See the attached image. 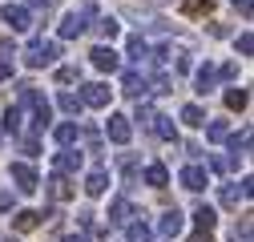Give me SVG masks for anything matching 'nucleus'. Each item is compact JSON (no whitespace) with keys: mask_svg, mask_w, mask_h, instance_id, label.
Returning a JSON list of instances; mask_svg holds the SVG:
<instances>
[{"mask_svg":"<svg viewBox=\"0 0 254 242\" xmlns=\"http://www.w3.org/2000/svg\"><path fill=\"white\" fill-rule=\"evenodd\" d=\"M238 53H242V57L254 53V33H242V37H238Z\"/></svg>","mask_w":254,"mask_h":242,"instance_id":"obj_33","label":"nucleus"},{"mask_svg":"<svg viewBox=\"0 0 254 242\" xmlns=\"http://www.w3.org/2000/svg\"><path fill=\"white\" fill-rule=\"evenodd\" d=\"M182 121H186V125H194V129H198V125H206L210 117H206V109H202V105H182Z\"/></svg>","mask_w":254,"mask_h":242,"instance_id":"obj_20","label":"nucleus"},{"mask_svg":"<svg viewBox=\"0 0 254 242\" xmlns=\"http://www.w3.org/2000/svg\"><path fill=\"white\" fill-rule=\"evenodd\" d=\"M125 238H129V242H153V234H149L145 222H129V226H125Z\"/></svg>","mask_w":254,"mask_h":242,"instance_id":"obj_24","label":"nucleus"},{"mask_svg":"<svg viewBox=\"0 0 254 242\" xmlns=\"http://www.w3.org/2000/svg\"><path fill=\"white\" fill-rule=\"evenodd\" d=\"M61 57V45L57 41H33L24 49V65L28 69H45V65H53V60Z\"/></svg>","mask_w":254,"mask_h":242,"instance_id":"obj_1","label":"nucleus"},{"mask_svg":"<svg viewBox=\"0 0 254 242\" xmlns=\"http://www.w3.org/2000/svg\"><path fill=\"white\" fill-rule=\"evenodd\" d=\"M61 242H85L81 234H65V238H61Z\"/></svg>","mask_w":254,"mask_h":242,"instance_id":"obj_40","label":"nucleus"},{"mask_svg":"<svg viewBox=\"0 0 254 242\" xmlns=\"http://www.w3.org/2000/svg\"><path fill=\"white\" fill-rule=\"evenodd\" d=\"M89 57H93V65H97V69H101V73H113V69H117V65H121V57H117V53H113V49H109V45H97V49H93V53H89Z\"/></svg>","mask_w":254,"mask_h":242,"instance_id":"obj_10","label":"nucleus"},{"mask_svg":"<svg viewBox=\"0 0 254 242\" xmlns=\"http://www.w3.org/2000/svg\"><path fill=\"white\" fill-rule=\"evenodd\" d=\"M105 133H109V141L125 145V141L133 137V125H129V117H125V113H113V117L105 121Z\"/></svg>","mask_w":254,"mask_h":242,"instance_id":"obj_5","label":"nucleus"},{"mask_svg":"<svg viewBox=\"0 0 254 242\" xmlns=\"http://www.w3.org/2000/svg\"><path fill=\"white\" fill-rule=\"evenodd\" d=\"M129 218H133V206H129V198H113V206H109V222H117V226H129Z\"/></svg>","mask_w":254,"mask_h":242,"instance_id":"obj_13","label":"nucleus"},{"mask_svg":"<svg viewBox=\"0 0 254 242\" xmlns=\"http://www.w3.org/2000/svg\"><path fill=\"white\" fill-rule=\"evenodd\" d=\"M97 33H101V37H105V41H113V37H117V33H121V24H117V20H113V16H101V20H97Z\"/></svg>","mask_w":254,"mask_h":242,"instance_id":"obj_26","label":"nucleus"},{"mask_svg":"<svg viewBox=\"0 0 254 242\" xmlns=\"http://www.w3.org/2000/svg\"><path fill=\"white\" fill-rule=\"evenodd\" d=\"M0 210H12V194H8V190L0 194Z\"/></svg>","mask_w":254,"mask_h":242,"instance_id":"obj_37","label":"nucleus"},{"mask_svg":"<svg viewBox=\"0 0 254 242\" xmlns=\"http://www.w3.org/2000/svg\"><path fill=\"white\" fill-rule=\"evenodd\" d=\"M73 81H81V69L77 65H61L57 69V85H73Z\"/></svg>","mask_w":254,"mask_h":242,"instance_id":"obj_27","label":"nucleus"},{"mask_svg":"<svg viewBox=\"0 0 254 242\" xmlns=\"http://www.w3.org/2000/svg\"><path fill=\"white\" fill-rule=\"evenodd\" d=\"M121 93L141 97V93H145V77H141V73H125V77H121Z\"/></svg>","mask_w":254,"mask_h":242,"instance_id":"obj_17","label":"nucleus"},{"mask_svg":"<svg viewBox=\"0 0 254 242\" xmlns=\"http://www.w3.org/2000/svg\"><path fill=\"white\" fill-rule=\"evenodd\" d=\"M226 141H230L234 154H246V149H250V129H242V137H226Z\"/></svg>","mask_w":254,"mask_h":242,"instance_id":"obj_29","label":"nucleus"},{"mask_svg":"<svg viewBox=\"0 0 254 242\" xmlns=\"http://www.w3.org/2000/svg\"><path fill=\"white\" fill-rule=\"evenodd\" d=\"M41 218H49V214H41V210H16V214H12V230L16 234H28V230L41 226Z\"/></svg>","mask_w":254,"mask_h":242,"instance_id":"obj_7","label":"nucleus"},{"mask_svg":"<svg viewBox=\"0 0 254 242\" xmlns=\"http://www.w3.org/2000/svg\"><path fill=\"white\" fill-rule=\"evenodd\" d=\"M145 186H153V190H166V186H170V170H166L162 162L145 166Z\"/></svg>","mask_w":254,"mask_h":242,"instance_id":"obj_12","label":"nucleus"},{"mask_svg":"<svg viewBox=\"0 0 254 242\" xmlns=\"http://www.w3.org/2000/svg\"><path fill=\"white\" fill-rule=\"evenodd\" d=\"M81 166V154H77V149H61V154L53 158V170L61 174V178H65V174H73Z\"/></svg>","mask_w":254,"mask_h":242,"instance_id":"obj_11","label":"nucleus"},{"mask_svg":"<svg viewBox=\"0 0 254 242\" xmlns=\"http://www.w3.org/2000/svg\"><path fill=\"white\" fill-rule=\"evenodd\" d=\"M12 182H16V190H20V194H33V190H41L37 170L28 166V162H12Z\"/></svg>","mask_w":254,"mask_h":242,"instance_id":"obj_4","label":"nucleus"},{"mask_svg":"<svg viewBox=\"0 0 254 242\" xmlns=\"http://www.w3.org/2000/svg\"><path fill=\"white\" fill-rule=\"evenodd\" d=\"M93 16V4H85V8H77V12H69L65 20H61V37L65 41H73V37H81L85 33V20Z\"/></svg>","mask_w":254,"mask_h":242,"instance_id":"obj_2","label":"nucleus"},{"mask_svg":"<svg viewBox=\"0 0 254 242\" xmlns=\"http://www.w3.org/2000/svg\"><path fill=\"white\" fill-rule=\"evenodd\" d=\"M153 117H157V113H153L149 105H141V109H137V121H153Z\"/></svg>","mask_w":254,"mask_h":242,"instance_id":"obj_36","label":"nucleus"},{"mask_svg":"<svg viewBox=\"0 0 254 242\" xmlns=\"http://www.w3.org/2000/svg\"><path fill=\"white\" fill-rule=\"evenodd\" d=\"M238 198H242V190H234V186H222V206H238Z\"/></svg>","mask_w":254,"mask_h":242,"instance_id":"obj_30","label":"nucleus"},{"mask_svg":"<svg viewBox=\"0 0 254 242\" xmlns=\"http://www.w3.org/2000/svg\"><path fill=\"white\" fill-rule=\"evenodd\" d=\"M53 137H57L61 145H65V149H69V145H73V141L81 137V125H73V121H61V125L53 129Z\"/></svg>","mask_w":254,"mask_h":242,"instance_id":"obj_16","label":"nucleus"},{"mask_svg":"<svg viewBox=\"0 0 254 242\" xmlns=\"http://www.w3.org/2000/svg\"><path fill=\"white\" fill-rule=\"evenodd\" d=\"M8 77H12V65H8L4 57H0V81H8Z\"/></svg>","mask_w":254,"mask_h":242,"instance_id":"obj_35","label":"nucleus"},{"mask_svg":"<svg viewBox=\"0 0 254 242\" xmlns=\"http://www.w3.org/2000/svg\"><path fill=\"white\" fill-rule=\"evenodd\" d=\"M145 53H149V49H145V41H141V37H129V57H133V60H141Z\"/></svg>","mask_w":254,"mask_h":242,"instance_id":"obj_32","label":"nucleus"},{"mask_svg":"<svg viewBox=\"0 0 254 242\" xmlns=\"http://www.w3.org/2000/svg\"><path fill=\"white\" fill-rule=\"evenodd\" d=\"M153 133L162 141H178V129H174V117H153Z\"/></svg>","mask_w":254,"mask_h":242,"instance_id":"obj_21","label":"nucleus"},{"mask_svg":"<svg viewBox=\"0 0 254 242\" xmlns=\"http://www.w3.org/2000/svg\"><path fill=\"white\" fill-rule=\"evenodd\" d=\"M190 242H214V238H210L206 230H198V234H194V238H190Z\"/></svg>","mask_w":254,"mask_h":242,"instance_id":"obj_38","label":"nucleus"},{"mask_svg":"<svg viewBox=\"0 0 254 242\" xmlns=\"http://www.w3.org/2000/svg\"><path fill=\"white\" fill-rule=\"evenodd\" d=\"M178 182H182L190 194H198V190H206V170H202V166H186V170L178 174Z\"/></svg>","mask_w":254,"mask_h":242,"instance_id":"obj_9","label":"nucleus"},{"mask_svg":"<svg viewBox=\"0 0 254 242\" xmlns=\"http://www.w3.org/2000/svg\"><path fill=\"white\" fill-rule=\"evenodd\" d=\"M4 24L12 28V33H24V28H33V12H28L24 4H4Z\"/></svg>","mask_w":254,"mask_h":242,"instance_id":"obj_6","label":"nucleus"},{"mask_svg":"<svg viewBox=\"0 0 254 242\" xmlns=\"http://www.w3.org/2000/svg\"><path fill=\"white\" fill-rule=\"evenodd\" d=\"M214 81H218V69H214V65H202V69H198V77H194L198 93H210V89H214Z\"/></svg>","mask_w":254,"mask_h":242,"instance_id":"obj_19","label":"nucleus"},{"mask_svg":"<svg viewBox=\"0 0 254 242\" xmlns=\"http://www.w3.org/2000/svg\"><path fill=\"white\" fill-rule=\"evenodd\" d=\"M182 226H186V218H182V210L174 206V210H166L162 218H157V230H162L166 238H178L182 234Z\"/></svg>","mask_w":254,"mask_h":242,"instance_id":"obj_8","label":"nucleus"},{"mask_svg":"<svg viewBox=\"0 0 254 242\" xmlns=\"http://www.w3.org/2000/svg\"><path fill=\"white\" fill-rule=\"evenodd\" d=\"M194 222H198V230H206V234H210V230H214V222H218V214H214L210 206H198V210H194Z\"/></svg>","mask_w":254,"mask_h":242,"instance_id":"obj_23","label":"nucleus"},{"mask_svg":"<svg viewBox=\"0 0 254 242\" xmlns=\"http://www.w3.org/2000/svg\"><path fill=\"white\" fill-rule=\"evenodd\" d=\"M246 105H250V93H246V89H226V109L242 113Z\"/></svg>","mask_w":254,"mask_h":242,"instance_id":"obj_22","label":"nucleus"},{"mask_svg":"<svg viewBox=\"0 0 254 242\" xmlns=\"http://www.w3.org/2000/svg\"><path fill=\"white\" fill-rule=\"evenodd\" d=\"M4 129H8V133H16V129H20V109H16V105L4 113Z\"/></svg>","mask_w":254,"mask_h":242,"instance_id":"obj_31","label":"nucleus"},{"mask_svg":"<svg viewBox=\"0 0 254 242\" xmlns=\"http://www.w3.org/2000/svg\"><path fill=\"white\" fill-rule=\"evenodd\" d=\"M49 194H53V202H69V198H73V186H69V178L53 174V182H49Z\"/></svg>","mask_w":254,"mask_h":242,"instance_id":"obj_15","label":"nucleus"},{"mask_svg":"<svg viewBox=\"0 0 254 242\" xmlns=\"http://www.w3.org/2000/svg\"><path fill=\"white\" fill-rule=\"evenodd\" d=\"M89 242H109V230H101V226H89Z\"/></svg>","mask_w":254,"mask_h":242,"instance_id":"obj_34","label":"nucleus"},{"mask_svg":"<svg viewBox=\"0 0 254 242\" xmlns=\"http://www.w3.org/2000/svg\"><path fill=\"white\" fill-rule=\"evenodd\" d=\"M182 12L186 16H210L214 12V0H182Z\"/></svg>","mask_w":254,"mask_h":242,"instance_id":"obj_18","label":"nucleus"},{"mask_svg":"<svg viewBox=\"0 0 254 242\" xmlns=\"http://www.w3.org/2000/svg\"><path fill=\"white\" fill-rule=\"evenodd\" d=\"M226 137H230L226 121H210V125H206V141H226Z\"/></svg>","mask_w":254,"mask_h":242,"instance_id":"obj_25","label":"nucleus"},{"mask_svg":"<svg viewBox=\"0 0 254 242\" xmlns=\"http://www.w3.org/2000/svg\"><path fill=\"white\" fill-rule=\"evenodd\" d=\"M234 4H238V8H242V12L250 16V0H234Z\"/></svg>","mask_w":254,"mask_h":242,"instance_id":"obj_39","label":"nucleus"},{"mask_svg":"<svg viewBox=\"0 0 254 242\" xmlns=\"http://www.w3.org/2000/svg\"><path fill=\"white\" fill-rule=\"evenodd\" d=\"M109 93H113L109 85H101V81H89V85L81 89L77 97H81V105H93V109H105V105H109Z\"/></svg>","mask_w":254,"mask_h":242,"instance_id":"obj_3","label":"nucleus"},{"mask_svg":"<svg viewBox=\"0 0 254 242\" xmlns=\"http://www.w3.org/2000/svg\"><path fill=\"white\" fill-rule=\"evenodd\" d=\"M57 101H61V109H65V113H73V117L81 113V97H77V93H61Z\"/></svg>","mask_w":254,"mask_h":242,"instance_id":"obj_28","label":"nucleus"},{"mask_svg":"<svg viewBox=\"0 0 254 242\" xmlns=\"http://www.w3.org/2000/svg\"><path fill=\"white\" fill-rule=\"evenodd\" d=\"M105 186H109V174H105V170H93V174L85 178V194H89V198H101Z\"/></svg>","mask_w":254,"mask_h":242,"instance_id":"obj_14","label":"nucleus"}]
</instances>
